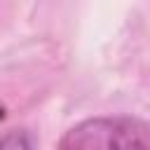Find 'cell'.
I'll return each mask as SVG.
<instances>
[{"mask_svg": "<svg viewBox=\"0 0 150 150\" xmlns=\"http://www.w3.org/2000/svg\"><path fill=\"white\" fill-rule=\"evenodd\" d=\"M61 148H150V124L131 117H96L73 127Z\"/></svg>", "mask_w": 150, "mask_h": 150, "instance_id": "obj_1", "label": "cell"}]
</instances>
